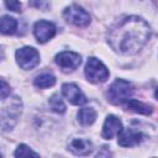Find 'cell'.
<instances>
[{
  "mask_svg": "<svg viewBox=\"0 0 158 158\" xmlns=\"http://www.w3.org/2000/svg\"><path fill=\"white\" fill-rule=\"evenodd\" d=\"M121 131H122V123H121L120 118L114 115H109L104 122L101 136L105 139H111L115 136H118L121 133Z\"/></svg>",
  "mask_w": 158,
  "mask_h": 158,
  "instance_id": "30bf717a",
  "label": "cell"
},
{
  "mask_svg": "<svg viewBox=\"0 0 158 158\" xmlns=\"http://www.w3.org/2000/svg\"><path fill=\"white\" fill-rule=\"evenodd\" d=\"M68 149L75 156H89L93 152V143L84 138H72L68 143Z\"/></svg>",
  "mask_w": 158,
  "mask_h": 158,
  "instance_id": "8fae6325",
  "label": "cell"
},
{
  "mask_svg": "<svg viewBox=\"0 0 158 158\" xmlns=\"http://www.w3.org/2000/svg\"><path fill=\"white\" fill-rule=\"evenodd\" d=\"M122 105L126 110H130V111H133L137 114H142V115H151L152 114V106L151 105H147V104L138 101V100H135V99H128Z\"/></svg>",
  "mask_w": 158,
  "mask_h": 158,
  "instance_id": "4fadbf2b",
  "label": "cell"
},
{
  "mask_svg": "<svg viewBox=\"0 0 158 158\" xmlns=\"http://www.w3.org/2000/svg\"><path fill=\"white\" fill-rule=\"evenodd\" d=\"M33 84L36 88L47 89V88H51L56 84V77L49 74V73H43V74H40L35 78Z\"/></svg>",
  "mask_w": 158,
  "mask_h": 158,
  "instance_id": "2e32d148",
  "label": "cell"
},
{
  "mask_svg": "<svg viewBox=\"0 0 158 158\" xmlns=\"http://www.w3.org/2000/svg\"><path fill=\"white\" fill-rule=\"evenodd\" d=\"M56 64L64 72V73H69L75 70L80 63H81V57L75 53V52H70V51H63L60 53H58L54 58Z\"/></svg>",
  "mask_w": 158,
  "mask_h": 158,
  "instance_id": "52a82bcc",
  "label": "cell"
},
{
  "mask_svg": "<svg viewBox=\"0 0 158 158\" xmlns=\"http://www.w3.org/2000/svg\"><path fill=\"white\" fill-rule=\"evenodd\" d=\"M63 96L73 105H83L86 102L85 95L81 93V90L73 83H67L62 86Z\"/></svg>",
  "mask_w": 158,
  "mask_h": 158,
  "instance_id": "9c48e42d",
  "label": "cell"
},
{
  "mask_svg": "<svg viewBox=\"0 0 158 158\" xmlns=\"http://www.w3.org/2000/svg\"><path fill=\"white\" fill-rule=\"evenodd\" d=\"M14 156L17 157V158L30 157V156H31V157H38V153H36V152H33L32 149H30V147H27L26 144H20V146L16 148Z\"/></svg>",
  "mask_w": 158,
  "mask_h": 158,
  "instance_id": "ac0fdd59",
  "label": "cell"
},
{
  "mask_svg": "<svg viewBox=\"0 0 158 158\" xmlns=\"http://www.w3.org/2000/svg\"><path fill=\"white\" fill-rule=\"evenodd\" d=\"M30 5L36 7V9H40V10H43L46 11L48 9V0H31L30 1Z\"/></svg>",
  "mask_w": 158,
  "mask_h": 158,
  "instance_id": "ffe728a7",
  "label": "cell"
},
{
  "mask_svg": "<svg viewBox=\"0 0 158 158\" xmlns=\"http://www.w3.org/2000/svg\"><path fill=\"white\" fill-rule=\"evenodd\" d=\"M64 19L78 27H85L90 23V15L79 5H70L63 11Z\"/></svg>",
  "mask_w": 158,
  "mask_h": 158,
  "instance_id": "5b68a950",
  "label": "cell"
},
{
  "mask_svg": "<svg viewBox=\"0 0 158 158\" xmlns=\"http://www.w3.org/2000/svg\"><path fill=\"white\" fill-rule=\"evenodd\" d=\"M33 33L40 43H44L53 38V36L56 35V26L53 22L40 20L33 26Z\"/></svg>",
  "mask_w": 158,
  "mask_h": 158,
  "instance_id": "ba28073f",
  "label": "cell"
},
{
  "mask_svg": "<svg viewBox=\"0 0 158 158\" xmlns=\"http://www.w3.org/2000/svg\"><path fill=\"white\" fill-rule=\"evenodd\" d=\"M2 105H1V128L2 131H9L11 130L15 123L17 122V118L20 117L21 112H22V102L17 96H12L9 98V100L6 101V99L1 100Z\"/></svg>",
  "mask_w": 158,
  "mask_h": 158,
  "instance_id": "7a4b0ae2",
  "label": "cell"
},
{
  "mask_svg": "<svg viewBox=\"0 0 158 158\" xmlns=\"http://www.w3.org/2000/svg\"><path fill=\"white\" fill-rule=\"evenodd\" d=\"M16 62L22 69H32L40 63V54L33 47H22L16 51Z\"/></svg>",
  "mask_w": 158,
  "mask_h": 158,
  "instance_id": "8992f818",
  "label": "cell"
},
{
  "mask_svg": "<svg viewBox=\"0 0 158 158\" xmlns=\"http://www.w3.org/2000/svg\"><path fill=\"white\" fill-rule=\"evenodd\" d=\"M144 138V135L141 132H136L133 130H126V131H121V133L118 135V144L122 147H133L139 144Z\"/></svg>",
  "mask_w": 158,
  "mask_h": 158,
  "instance_id": "7c38bea8",
  "label": "cell"
},
{
  "mask_svg": "<svg viewBox=\"0 0 158 158\" xmlns=\"http://www.w3.org/2000/svg\"><path fill=\"white\" fill-rule=\"evenodd\" d=\"M4 2L9 10L15 11V12L21 11V4L19 2V0H4Z\"/></svg>",
  "mask_w": 158,
  "mask_h": 158,
  "instance_id": "d6986e66",
  "label": "cell"
},
{
  "mask_svg": "<svg viewBox=\"0 0 158 158\" xmlns=\"http://www.w3.org/2000/svg\"><path fill=\"white\" fill-rule=\"evenodd\" d=\"M48 104L51 106V109L57 112V114H64L65 112V105L62 100V98L59 96V94H53L49 100H48Z\"/></svg>",
  "mask_w": 158,
  "mask_h": 158,
  "instance_id": "e0dca14e",
  "label": "cell"
},
{
  "mask_svg": "<svg viewBox=\"0 0 158 158\" xmlns=\"http://www.w3.org/2000/svg\"><path fill=\"white\" fill-rule=\"evenodd\" d=\"M85 77L89 81L98 84V83H104L109 78V70L107 68L102 64L101 60L98 58L90 57L86 62L85 65Z\"/></svg>",
  "mask_w": 158,
  "mask_h": 158,
  "instance_id": "277c9868",
  "label": "cell"
},
{
  "mask_svg": "<svg viewBox=\"0 0 158 158\" xmlns=\"http://www.w3.org/2000/svg\"><path fill=\"white\" fill-rule=\"evenodd\" d=\"M151 37L149 25L138 16H127L107 32V42L111 48L125 56L136 54L147 43Z\"/></svg>",
  "mask_w": 158,
  "mask_h": 158,
  "instance_id": "6da1fadb",
  "label": "cell"
},
{
  "mask_svg": "<svg viewBox=\"0 0 158 158\" xmlns=\"http://www.w3.org/2000/svg\"><path fill=\"white\" fill-rule=\"evenodd\" d=\"M9 94H10V85L5 81V79H1V100L6 99Z\"/></svg>",
  "mask_w": 158,
  "mask_h": 158,
  "instance_id": "44dd1931",
  "label": "cell"
},
{
  "mask_svg": "<svg viewBox=\"0 0 158 158\" xmlns=\"http://www.w3.org/2000/svg\"><path fill=\"white\" fill-rule=\"evenodd\" d=\"M154 95H156V98H157V99H158V88H157V89H156V93H154Z\"/></svg>",
  "mask_w": 158,
  "mask_h": 158,
  "instance_id": "7402d4cb",
  "label": "cell"
},
{
  "mask_svg": "<svg viewBox=\"0 0 158 158\" xmlns=\"http://www.w3.org/2000/svg\"><path fill=\"white\" fill-rule=\"evenodd\" d=\"M96 118V112L93 107H83L78 111V121L83 126L91 125Z\"/></svg>",
  "mask_w": 158,
  "mask_h": 158,
  "instance_id": "5bb4252c",
  "label": "cell"
},
{
  "mask_svg": "<svg viewBox=\"0 0 158 158\" xmlns=\"http://www.w3.org/2000/svg\"><path fill=\"white\" fill-rule=\"evenodd\" d=\"M133 94V86L130 81L123 79H116L107 90V99L114 105H122L131 99Z\"/></svg>",
  "mask_w": 158,
  "mask_h": 158,
  "instance_id": "3957f363",
  "label": "cell"
},
{
  "mask_svg": "<svg viewBox=\"0 0 158 158\" xmlns=\"http://www.w3.org/2000/svg\"><path fill=\"white\" fill-rule=\"evenodd\" d=\"M16 28H17V21L14 17L9 15H5L1 17L0 30L2 35H14L16 32Z\"/></svg>",
  "mask_w": 158,
  "mask_h": 158,
  "instance_id": "9a60e30c",
  "label": "cell"
}]
</instances>
